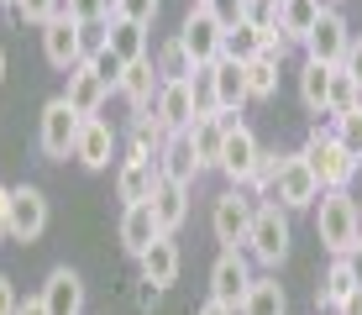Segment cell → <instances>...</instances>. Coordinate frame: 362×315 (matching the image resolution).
<instances>
[{"label": "cell", "mask_w": 362, "mask_h": 315, "mask_svg": "<svg viewBox=\"0 0 362 315\" xmlns=\"http://www.w3.org/2000/svg\"><path fill=\"white\" fill-rule=\"evenodd\" d=\"M315 236L331 258H346L362 242V226H357V200L346 189H320L315 200Z\"/></svg>", "instance_id": "cell-1"}, {"label": "cell", "mask_w": 362, "mask_h": 315, "mask_svg": "<svg viewBox=\"0 0 362 315\" xmlns=\"http://www.w3.org/2000/svg\"><path fill=\"white\" fill-rule=\"evenodd\" d=\"M289 242H294L289 210H284L279 200L257 205V216H252V231H247V252H252L257 263H284V258H289Z\"/></svg>", "instance_id": "cell-2"}, {"label": "cell", "mask_w": 362, "mask_h": 315, "mask_svg": "<svg viewBox=\"0 0 362 315\" xmlns=\"http://www.w3.org/2000/svg\"><path fill=\"white\" fill-rule=\"evenodd\" d=\"M299 158L310 163V173L320 179V189H346L352 173H357V158L336 142V132H310V142H305Z\"/></svg>", "instance_id": "cell-3"}, {"label": "cell", "mask_w": 362, "mask_h": 315, "mask_svg": "<svg viewBox=\"0 0 362 315\" xmlns=\"http://www.w3.org/2000/svg\"><path fill=\"white\" fill-rule=\"evenodd\" d=\"M179 42H184L194 69H210V63L226 53V27H221V16L210 6H189V21L179 27Z\"/></svg>", "instance_id": "cell-4"}, {"label": "cell", "mask_w": 362, "mask_h": 315, "mask_svg": "<svg viewBox=\"0 0 362 315\" xmlns=\"http://www.w3.org/2000/svg\"><path fill=\"white\" fill-rule=\"evenodd\" d=\"M247 289H252V252L242 247H221L216 268H210V299L226 310H242Z\"/></svg>", "instance_id": "cell-5"}, {"label": "cell", "mask_w": 362, "mask_h": 315, "mask_svg": "<svg viewBox=\"0 0 362 315\" xmlns=\"http://www.w3.org/2000/svg\"><path fill=\"white\" fill-rule=\"evenodd\" d=\"M252 216H257V200L247 195L242 184H231L226 195L216 200V210H210V226H216V242H221V247H236V242H247V231H252Z\"/></svg>", "instance_id": "cell-6"}, {"label": "cell", "mask_w": 362, "mask_h": 315, "mask_svg": "<svg viewBox=\"0 0 362 315\" xmlns=\"http://www.w3.org/2000/svg\"><path fill=\"white\" fill-rule=\"evenodd\" d=\"M110 90H116V84L105 79V74H100V63L95 58H84V63H74L69 69V84H64V100L74 105V116H100V110H105V100H110Z\"/></svg>", "instance_id": "cell-7"}, {"label": "cell", "mask_w": 362, "mask_h": 315, "mask_svg": "<svg viewBox=\"0 0 362 315\" xmlns=\"http://www.w3.org/2000/svg\"><path fill=\"white\" fill-rule=\"evenodd\" d=\"M79 126L84 116H74V105L64 95H53L42 105V132H37V142H42L47 158H74V142H79Z\"/></svg>", "instance_id": "cell-8"}, {"label": "cell", "mask_w": 362, "mask_h": 315, "mask_svg": "<svg viewBox=\"0 0 362 315\" xmlns=\"http://www.w3.org/2000/svg\"><path fill=\"white\" fill-rule=\"evenodd\" d=\"M153 116L163 121V132H189L199 116V100H194V79H163V90L153 100Z\"/></svg>", "instance_id": "cell-9"}, {"label": "cell", "mask_w": 362, "mask_h": 315, "mask_svg": "<svg viewBox=\"0 0 362 315\" xmlns=\"http://www.w3.org/2000/svg\"><path fill=\"white\" fill-rule=\"evenodd\" d=\"M273 200H279L284 210H315V200H320V179L310 173V163L289 153L284 158V173H279V184H273Z\"/></svg>", "instance_id": "cell-10"}, {"label": "cell", "mask_w": 362, "mask_h": 315, "mask_svg": "<svg viewBox=\"0 0 362 315\" xmlns=\"http://www.w3.org/2000/svg\"><path fill=\"white\" fill-rule=\"evenodd\" d=\"M346 47H352V27H346V16L341 11H320V21H315V32L305 37V58H315V63H341L346 58Z\"/></svg>", "instance_id": "cell-11"}, {"label": "cell", "mask_w": 362, "mask_h": 315, "mask_svg": "<svg viewBox=\"0 0 362 315\" xmlns=\"http://www.w3.org/2000/svg\"><path fill=\"white\" fill-rule=\"evenodd\" d=\"M47 231V195L37 184L11 189V242H37Z\"/></svg>", "instance_id": "cell-12"}, {"label": "cell", "mask_w": 362, "mask_h": 315, "mask_svg": "<svg viewBox=\"0 0 362 315\" xmlns=\"http://www.w3.org/2000/svg\"><path fill=\"white\" fill-rule=\"evenodd\" d=\"M205 79H210V105L221 110V116H231V110H242L247 100V63H231V58H216L205 69Z\"/></svg>", "instance_id": "cell-13"}, {"label": "cell", "mask_w": 362, "mask_h": 315, "mask_svg": "<svg viewBox=\"0 0 362 315\" xmlns=\"http://www.w3.org/2000/svg\"><path fill=\"white\" fill-rule=\"evenodd\" d=\"M257 158H263V147H257V137L247 132V126H226V147H221V173H226L231 184H247L257 168Z\"/></svg>", "instance_id": "cell-14"}, {"label": "cell", "mask_w": 362, "mask_h": 315, "mask_svg": "<svg viewBox=\"0 0 362 315\" xmlns=\"http://www.w3.org/2000/svg\"><path fill=\"white\" fill-rule=\"evenodd\" d=\"M110 153H116V126H110L105 116H90L79 126V142H74V158L84 163L90 173L110 168Z\"/></svg>", "instance_id": "cell-15"}, {"label": "cell", "mask_w": 362, "mask_h": 315, "mask_svg": "<svg viewBox=\"0 0 362 315\" xmlns=\"http://www.w3.org/2000/svg\"><path fill=\"white\" fill-rule=\"evenodd\" d=\"M42 58L53 63V69H74V63H84V53H79V21L74 16H53L42 27Z\"/></svg>", "instance_id": "cell-16"}, {"label": "cell", "mask_w": 362, "mask_h": 315, "mask_svg": "<svg viewBox=\"0 0 362 315\" xmlns=\"http://www.w3.org/2000/svg\"><path fill=\"white\" fill-rule=\"evenodd\" d=\"M158 184H163L158 158H127V163H121V173H116V195L127 200V205H147Z\"/></svg>", "instance_id": "cell-17"}, {"label": "cell", "mask_w": 362, "mask_h": 315, "mask_svg": "<svg viewBox=\"0 0 362 315\" xmlns=\"http://www.w3.org/2000/svg\"><path fill=\"white\" fill-rule=\"evenodd\" d=\"M121 95H127V105L142 116V110H153V100L158 90H163V74H158V63L153 58H142V63H127L121 69V84H116Z\"/></svg>", "instance_id": "cell-18"}, {"label": "cell", "mask_w": 362, "mask_h": 315, "mask_svg": "<svg viewBox=\"0 0 362 315\" xmlns=\"http://www.w3.org/2000/svg\"><path fill=\"white\" fill-rule=\"evenodd\" d=\"M42 305L47 315H84V279L74 268H53L42 284Z\"/></svg>", "instance_id": "cell-19"}, {"label": "cell", "mask_w": 362, "mask_h": 315, "mask_svg": "<svg viewBox=\"0 0 362 315\" xmlns=\"http://www.w3.org/2000/svg\"><path fill=\"white\" fill-rule=\"evenodd\" d=\"M158 168H163V179H173V184H189L194 189V179L205 168H199V158H194V142L184 132H173L163 147H158Z\"/></svg>", "instance_id": "cell-20"}, {"label": "cell", "mask_w": 362, "mask_h": 315, "mask_svg": "<svg viewBox=\"0 0 362 315\" xmlns=\"http://www.w3.org/2000/svg\"><path fill=\"white\" fill-rule=\"evenodd\" d=\"M153 216H158V226H163V236H173L184 221H189V184H173V179H163L153 189Z\"/></svg>", "instance_id": "cell-21"}, {"label": "cell", "mask_w": 362, "mask_h": 315, "mask_svg": "<svg viewBox=\"0 0 362 315\" xmlns=\"http://www.w3.org/2000/svg\"><path fill=\"white\" fill-rule=\"evenodd\" d=\"M158 236H163V226H158L153 205H127V210H121V247H127L132 258H142Z\"/></svg>", "instance_id": "cell-22"}, {"label": "cell", "mask_w": 362, "mask_h": 315, "mask_svg": "<svg viewBox=\"0 0 362 315\" xmlns=\"http://www.w3.org/2000/svg\"><path fill=\"white\" fill-rule=\"evenodd\" d=\"M226 116H194V126L184 137L194 142V158H199V168H221V147H226Z\"/></svg>", "instance_id": "cell-23"}, {"label": "cell", "mask_w": 362, "mask_h": 315, "mask_svg": "<svg viewBox=\"0 0 362 315\" xmlns=\"http://www.w3.org/2000/svg\"><path fill=\"white\" fill-rule=\"evenodd\" d=\"M136 263H142V279H147V284H158V289H168L173 279H179V268H184L179 242H173V236H158V242L147 247Z\"/></svg>", "instance_id": "cell-24"}, {"label": "cell", "mask_w": 362, "mask_h": 315, "mask_svg": "<svg viewBox=\"0 0 362 315\" xmlns=\"http://www.w3.org/2000/svg\"><path fill=\"white\" fill-rule=\"evenodd\" d=\"M299 105L310 116H326L331 110V63H315V58L299 63Z\"/></svg>", "instance_id": "cell-25"}, {"label": "cell", "mask_w": 362, "mask_h": 315, "mask_svg": "<svg viewBox=\"0 0 362 315\" xmlns=\"http://www.w3.org/2000/svg\"><path fill=\"white\" fill-rule=\"evenodd\" d=\"M110 58L116 63H142L147 58V27L127 16H110Z\"/></svg>", "instance_id": "cell-26"}, {"label": "cell", "mask_w": 362, "mask_h": 315, "mask_svg": "<svg viewBox=\"0 0 362 315\" xmlns=\"http://www.w3.org/2000/svg\"><path fill=\"white\" fill-rule=\"evenodd\" d=\"M320 0H284L279 6V32H284V42H305L310 32H315V21H320Z\"/></svg>", "instance_id": "cell-27"}, {"label": "cell", "mask_w": 362, "mask_h": 315, "mask_svg": "<svg viewBox=\"0 0 362 315\" xmlns=\"http://www.w3.org/2000/svg\"><path fill=\"white\" fill-rule=\"evenodd\" d=\"M236 315H289V299H284V284L279 279H252V289H247L242 310Z\"/></svg>", "instance_id": "cell-28"}, {"label": "cell", "mask_w": 362, "mask_h": 315, "mask_svg": "<svg viewBox=\"0 0 362 315\" xmlns=\"http://www.w3.org/2000/svg\"><path fill=\"white\" fill-rule=\"evenodd\" d=\"M357 289H362V284H357L352 263H346V258H336V263H331V273H326V284H320V305H326V310H336L346 294H357Z\"/></svg>", "instance_id": "cell-29"}, {"label": "cell", "mask_w": 362, "mask_h": 315, "mask_svg": "<svg viewBox=\"0 0 362 315\" xmlns=\"http://www.w3.org/2000/svg\"><path fill=\"white\" fill-rule=\"evenodd\" d=\"M247 95H252V100H273V95H279V58H273V53L247 63Z\"/></svg>", "instance_id": "cell-30"}, {"label": "cell", "mask_w": 362, "mask_h": 315, "mask_svg": "<svg viewBox=\"0 0 362 315\" xmlns=\"http://www.w3.org/2000/svg\"><path fill=\"white\" fill-rule=\"evenodd\" d=\"M284 158H289V153H263V158H257V168H252V179H247L242 189H247V195H268L273 200V184H279V173H284Z\"/></svg>", "instance_id": "cell-31"}, {"label": "cell", "mask_w": 362, "mask_h": 315, "mask_svg": "<svg viewBox=\"0 0 362 315\" xmlns=\"http://www.w3.org/2000/svg\"><path fill=\"white\" fill-rule=\"evenodd\" d=\"M352 105H362V84L336 63L331 69V116H341V110H352Z\"/></svg>", "instance_id": "cell-32"}, {"label": "cell", "mask_w": 362, "mask_h": 315, "mask_svg": "<svg viewBox=\"0 0 362 315\" xmlns=\"http://www.w3.org/2000/svg\"><path fill=\"white\" fill-rule=\"evenodd\" d=\"M158 74L163 79H194V63H189V53H184V42L173 37V42H163V53H158Z\"/></svg>", "instance_id": "cell-33"}, {"label": "cell", "mask_w": 362, "mask_h": 315, "mask_svg": "<svg viewBox=\"0 0 362 315\" xmlns=\"http://www.w3.org/2000/svg\"><path fill=\"white\" fill-rule=\"evenodd\" d=\"M336 142H341L346 153L362 163V105H352V110H341V116H336Z\"/></svg>", "instance_id": "cell-34"}, {"label": "cell", "mask_w": 362, "mask_h": 315, "mask_svg": "<svg viewBox=\"0 0 362 315\" xmlns=\"http://www.w3.org/2000/svg\"><path fill=\"white\" fill-rule=\"evenodd\" d=\"M110 47V16L105 21H79V53L84 58H100Z\"/></svg>", "instance_id": "cell-35"}, {"label": "cell", "mask_w": 362, "mask_h": 315, "mask_svg": "<svg viewBox=\"0 0 362 315\" xmlns=\"http://www.w3.org/2000/svg\"><path fill=\"white\" fill-rule=\"evenodd\" d=\"M16 16L32 27H47L53 16H64V0H16Z\"/></svg>", "instance_id": "cell-36"}, {"label": "cell", "mask_w": 362, "mask_h": 315, "mask_svg": "<svg viewBox=\"0 0 362 315\" xmlns=\"http://www.w3.org/2000/svg\"><path fill=\"white\" fill-rule=\"evenodd\" d=\"M110 16H127V21H142V27H153L158 16V0H105Z\"/></svg>", "instance_id": "cell-37"}, {"label": "cell", "mask_w": 362, "mask_h": 315, "mask_svg": "<svg viewBox=\"0 0 362 315\" xmlns=\"http://www.w3.org/2000/svg\"><path fill=\"white\" fill-rule=\"evenodd\" d=\"M64 16H74V21H105L110 6H105V0H64Z\"/></svg>", "instance_id": "cell-38"}, {"label": "cell", "mask_w": 362, "mask_h": 315, "mask_svg": "<svg viewBox=\"0 0 362 315\" xmlns=\"http://www.w3.org/2000/svg\"><path fill=\"white\" fill-rule=\"evenodd\" d=\"M341 69L352 74V79L362 84V37H352V47H346V58H341Z\"/></svg>", "instance_id": "cell-39"}, {"label": "cell", "mask_w": 362, "mask_h": 315, "mask_svg": "<svg viewBox=\"0 0 362 315\" xmlns=\"http://www.w3.org/2000/svg\"><path fill=\"white\" fill-rule=\"evenodd\" d=\"M0 242H11V184H0Z\"/></svg>", "instance_id": "cell-40"}, {"label": "cell", "mask_w": 362, "mask_h": 315, "mask_svg": "<svg viewBox=\"0 0 362 315\" xmlns=\"http://www.w3.org/2000/svg\"><path fill=\"white\" fill-rule=\"evenodd\" d=\"M16 305H21V299H16V289H11V279L0 273V315H16Z\"/></svg>", "instance_id": "cell-41"}, {"label": "cell", "mask_w": 362, "mask_h": 315, "mask_svg": "<svg viewBox=\"0 0 362 315\" xmlns=\"http://www.w3.org/2000/svg\"><path fill=\"white\" fill-rule=\"evenodd\" d=\"M16 315H47V305H42V294H32V299H21V305H16Z\"/></svg>", "instance_id": "cell-42"}, {"label": "cell", "mask_w": 362, "mask_h": 315, "mask_svg": "<svg viewBox=\"0 0 362 315\" xmlns=\"http://www.w3.org/2000/svg\"><path fill=\"white\" fill-rule=\"evenodd\" d=\"M336 315H362V289H357V294H346L341 305H336Z\"/></svg>", "instance_id": "cell-43"}, {"label": "cell", "mask_w": 362, "mask_h": 315, "mask_svg": "<svg viewBox=\"0 0 362 315\" xmlns=\"http://www.w3.org/2000/svg\"><path fill=\"white\" fill-rule=\"evenodd\" d=\"M158 299H163V289H158V284H147V279H142V310H153V305H158Z\"/></svg>", "instance_id": "cell-44"}, {"label": "cell", "mask_w": 362, "mask_h": 315, "mask_svg": "<svg viewBox=\"0 0 362 315\" xmlns=\"http://www.w3.org/2000/svg\"><path fill=\"white\" fill-rule=\"evenodd\" d=\"M346 263H352V273H357V284H362V242H357L352 252H346Z\"/></svg>", "instance_id": "cell-45"}, {"label": "cell", "mask_w": 362, "mask_h": 315, "mask_svg": "<svg viewBox=\"0 0 362 315\" xmlns=\"http://www.w3.org/2000/svg\"><path fill=\"white\" fill-rule=\"evenodd\" d=\"M199 315H236V310H226V305H216V299H210V305L199 310Z\"/></svg>", "instance_id": "cell-46"}, {"label": "cell", "mask_w": 362, "mask_h": 315, "mask_svg": "<svg viewBox=\"0 0 362 315\" xmlns=\"http://www.w3.org/2000/svg\"><path fill=\"white\" fill-rule=\"evenodd\" d=\"M0 79H6V47H0Z\"/></svg>", "instance_id": "cell-47"}, {"label": "cell", "mask_w": 362, "mask_h": 315, "mask_svg": "<svg viewBox=\"0 0 362 315\" xmlns=\"http://www.w3.org/2000/svg\"><path fill=\"white\" fill-rule=\"evenodd\" d=\"M357 226H362V200H357Z\"/></svg>", "instance_id": "cell-48"}, {"label": "cell", "mask_w": 362, "mask_h": 315, "mask_svg": "<svg viewBox=\"0 0 362 315\" xmlns=\"http://www.w3.org/2000/svg\"><path fill=\"white\" fill-rule=\"evenodd\" d=\"M189 6H210V0H189Z\"/></svg>", "instance_id": "cell-49"}, {"label": "cell", "mask_w": 362, "mask_h": 315, "mask_svg": "<svg viewBox=\"0 0 362 315\" xmlns=\"http://www.w3.org/2000/svg\"><path fill=\"white\" fill-rule=\"evenodd\" d=\"M0 6H16V0H0Z\"/></svg>", "instance_id": "cell-50"}, {"label": "cell", "mask_w": 362, "mask_h": 315, "mask_svg": "<svg viewBox=\"0 0 362 315\" xmlns=\"http://www.w3.org/2000/svg\"><path fill=\"white\" fill-rule=\"evenodd\" d=\"M320 6H326V0H320Z\"/></svg>", "instance_id": "cell-51"}]
</instances>
